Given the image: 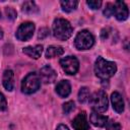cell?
Instances as JSON below:
<instances>
[{
  "label": "cell",
  "instance_id": "cell-18",
  "mask_svg": "<svg viewBox=\"0 0 130 130\" xmlns=\"http://www.w3.org/2000/svg\"><path fill=\"white\" fill-rule=\"evenodd\" d=\"M78 2L77 1H61V7L62 10L65 12H71L74 9H76Z\"/></svg>",
  "mask_w": 130,
  "mask_h": 130
},
{
  "label": "cell",
  "instance_id": "cell-24",
  "mask_svg": "<svg viewBox=\"0 0 130 130\" xmlns=\"http://www.w3.org/2000/svg\"><path fill=\"white\" fill-rule=\"evenodd\" d=\"M106 126H107L108 130H121V125L119 123H116V122L107 123Z\"/></svg>",
  "mask_w": 130,
  "mask_h": 130
},
{
  "label": "cell",
  "instance_id": "cell-11",
  "mask_svg": "<svg viewBox=\"0 0 130 130\" xmlns=\"http://www.w3.org/2000/svg\"><path fill=\"white\" fill-rule=\"evenodd\" d=\"M111 102H112V105H113V109L121 114L123 111H124V101H123V98L122 95L118 92V91H114L111 95Z\"/></svg>",
  "mask_w": 130,
  "mask_h": 130
},
{
  "label": "cell",
  "instance_id": "cell-3",
  "mask_svg": "<svg viewBox=\"0 0 130 130\" xmlns=\"http://www.w3.org/2000/svg\"><path fill=\"white\" fill-rule=\"evenodd\" d=\"M89 105L91 109L96 113H104L108 109V98L104 90L95 91L91 96H89Z\"/></svg>",
  "mask_w": 130,
  "mask_h": 130
},
{
  "label": "cell",
  "instance_id": "cell-25",
  "mask_svg": "<svg viewBox=\"0 0 130 130\" xmlns=\"http://www.w3.org/2000/svg\"><path fill=\"white\" fill-rule=\"evenodd\" d=\"M7 109V102L5 96L0 92V112L1 111H5Z\"/></svg>",
  "mask_w": 130,
  "mask_h": 130
},
{
  "label": "cell",
  "instance_id": "cell-19",
  "mask_svg": "<svg viewBox=\"0 0 130 130\" xmlns=\"http://www.w3.org/2000/svg\"><path fill=\"white\" fill-rule=\"evenodd\" d=\"M89 96H90L89 89L87 87L83 86L79 89V91H78V101H79V103H81V104L86 103L89 100Z\"/></svg>",
  "mask_w": 130,
  "mask_h": 130
},
{
  "label": "cell",
  "instance_id": "cell-2",
  "mask_svg": "<svg viewBox=\"0 0 130 130\" xmlns=\"http://www.w3.org/2000/svg\"><path fill=\"white\" fill-rule=\"evenodd\" d=\"M73 32L70 22L64 18H56L53 22V35L60 41L68 40Z\"/></svg>",
  "mask_w": 130,
  "mask_h": 130
},
{
  "label": "cell",
  "instance_id": "cell-17",
  "mask_svg": "<svg viewBox=\"0 0 130 130\" xmlns=\"http://www.w3.org/2000/svg\"><path fill=\"white\" fill-rule=\"evenodd\" d=\"M22 11L27 14H35L39 12V7L34 1H26L22 5Z\"/></svg>",
  "mask_w": 130,
  "mask_h": 130
},
{
  "label": "cell",
  "instance_id": "cell-28",
  "mask_svg": "<svg viewBox=\"0 0 130 130\" xmlns=\"http://www.w3.org/2000/svg\"><path fill=\"white\" fill-rule=\"evenodd\" d=\"M3 38V30H2V28L0 27V39H2Z\"/></svg>",
  "mask_w": 130,
  "mask_h": 130
},
{
  "label": "cell",
  "instance_id": "cell-4",
  "mask_svg": "<svg viewBox=\"0 0 130 130\" xmlns=\"http://www.w3.org/2000/svg\"><path fill=\"white\" fill-rule=\"evenodd\" d=\"M41 86V79L35 72L28 73L21 81V90L26 94L36 92Z\"/></svg>",
  "mask_w": 130,
  "mask_h": 130
},
{
  "label": "cell",
  "instance_id": "cell-6",
  "mask_svg": "<svg viewBox=\"0 0 130 130\" xmlns=\"http://www.w3.org/2000/svg\"><path fill=\"white\" fill-rule=\"evenodd\" d=\"M60 65L62 69L69 75H73L78 71L79 62L74 56H67L60 60Z\"/></svg>",
  "mask_w": 130,
  "mask_h": 130
},
{
  "label": "cell",
  "instance_id": "cell-5",
  "mask_svg": "<svg viewBox=\"0 0 130 130\" xmlns=\"http://www.w3.org/2000/svg\"><path fill=\"white\" fill-rule=\"evenodd\" d=\"M94 44V38L91 32L86 29L79 31L74 40V45L78 50H87L90 49Z\"/></svg>",
  "mask_w": 130,
  "mask_h": 130
},
{
  "label": "cell",
  "instance_id": "cell-29",
  "mask_svg": "<svg viewBox=\"0 0 130 130\" xmlns=\"http://www.w3.org/2000/svg\"><path fill=\"white\" fill-rule=\"evenodd\" d=\"M0 17H1V13H0Z\"/></svg>",
  "mask_w": 130,
  "mask_h": 130
},
{
  "label": "cell",
  "instance_id": "cell-10",
  "mask_svg": "<svg viewBox=\"0 0 130 130\" xmlns=\"http://www.w3.org/2000/svg\"><path fill=\"white\" fill-rule=\"evenodd\" d=\"M72 127L74 130H88L89 125L86 119V113L82 111L72 121Z\"/></svg>",
  "mask_w": 130,
  "mask_h": 130
},
{
  "label": "cell",
  "instance_id": "cell-23",
  "mask_svg": "<svg viewBox=\"0 0 130 130\" xmlns=\"http://www.w3.org/2000/svg\"><path fill=\"white\" fill-rule=\"evenodd\" d=\"M86 4H87L91 9H99V8L102 6V1H100V0H95V1H93V0H88V1H86Z\"/></svg>",
  "mask_w": 130,
  "mask_h": 130
},
{
  "label": "cell",
  "instance_id": "cell-22",
  "mask_svg": "<svg viewBox=\"0 0 130 130\" xmlns=\"http://www.w3.org/2000/svg\"><path fill=\"white\" fill-rule=\"evenodd\" d=\"M114 13V4L113 3H108L106 5V8L104 9V15L106 17H110L112 16Z\"/></svg>",
  "mask_w": 130,
  "mask_h": 130
},
{
  "label": "cell",
  "instance_id": "cell-8",
  "mask_svg": "<svg viewBox=\"0 0 130 130\" xmlns=\"http://www.w3.org/2000/svg\"><path fill=\"white\" fill-rule=\"evenodd\" d=\"M40 79L44 82V83H52L56 80L57 78V73L56 71L49 65L44 66L41 70H40V74H39Z\"/></svg>",
  "mask_w": 130,
  "mask_h": 130
},
{
  "label": "cell",
  "instance_id": "cell-13",
  "mask_svg": "<svg viewBox=\"0 0 130 130\" xmlns=\"http://www.w3.org/2000/svg\"><path fill=\"white\" fill-rule=\"evenodd\" d=\"M2 80H3V86L5 87V89L8 91H11L14 87V73H13V71L10 69L5 70Z\"/></svg>",
  "mask_w": 130,
  "mask_h": 130
},
{
  "label": "cell",
  "instance_id": "cell-9",
  "mask_svg": "<svg viewBox=\"0 0 130 130\" xmlns=\"http://www.w3.org/2000/svg\"><path fill=\"white\" fill-rule=\"evenodd\" d=\"M113 14L120 21L126 20L129 15V11H128L126 4L122 1H116L114 3V13Z\"/></svg>",
  "mask_w": 130,
  "mask_h": 130
},
{
  "label": "cell",
  "instance_id": "cell-7",
  "mask_svg": "<svg viewBox=\"0 0 130 130\" xmlns=\"http://www.w3.org/2000/svg\"><path fill=\"white\" fill-rule=\"evenodd\" d=\"M34 30H35V24L32 22H29V21L23 22L20 24V26L16 30V34H15L16 39L19 41L25 42L32 37Z\"/></svg>",
  "mask_w": 130,
  "mask_h": 130
},
{
  "label": "cell",
  "instance_id": "cell-27",
  "mask_svg": "<svg viewBox=\"0 0 130 130\" xmlns=\"http://www.w3.org/2000/svg\"><path fill=\"white\" fill-rule=\"evenodd\" d=\"M56 130H69V128L66 126V125H63V124H60Z\"/></svg>",
  "mask_w": 130,
  "mask_h": 130
},
{
  "label": "cell",
  "instance_id": "cell-12",
  "mask_svg": "<svg viewBox=\"0 0 130 130\" xmlns=\"http://www.w3.org/2000/svg\"><path fill=\"white\" fill-rule=\"evenodd\" d=\"M56 92L61 98H66L71 92V85L68 80H61L56 85Z\"/></svg>",
  "mask_w": 130,
  "mask_h": 130
},
{
  "label": "cell",
  "instance_id": "cell-26",
  "mask_svg": "<svg viewBox=\"0 0 130 130\" xmlns=\"http://www.w3.org/2000/svg\"><path fill=\"white\" fill-rule=\"evenodd\" d=\"M48 35H49V29H48L47 27H42V28H40V30H39L38 38H39V39H45Z\"/></svg>",
  "mask_w": 130,
  "mask_h": 130
},
{
  "label": "cell",
  "instance_id": "cell-20",
  "mask_svg": "<svg viewBox=\"0 0 130 130\" xmlns=\"http://www.w3.org/2000/svg\"><path fill=\"white\" fill-rule=\"evenodd\" d=\"M74 109H75V105H74V102H72V101H69V102H66L65 104H63V112H64V114H69Z\"/></svg>",
  "mask_w": 130,
  "mask_h": 130
},
{
  "label": "cell",
  "instance_id": "cell-16",
  "mask_svg": "<svg viewBox=\"0 0 130 130\" xmlns=\"http://www.w3.org/2000/svg\"><path fill=\"white\" fill-rule=\"evenodd\" d=\"M64 53V49L60 46H50L46 51V58H54L61 56Z\"/></svg>",
  "mask_w": 130,
  "mask_h": 130
},
{
  "label": "cell",
  "instance_id": "cell-14",
  "mask_svg": "<svg viewBox=\"0 0 130 130\" xmlns=\"http://www.w3.org/2000/svg\"><path fill=\"white\" fill-rule=\"evenodd\" d=\"M90 122L92 125H94L95 127H105L108 123V117L107 116H103L96 112L91 113L90 118H89Z\"/></svg>",
  "mask_w": 130,
  "mask_h": 130
},
{
  "label": "cell",
  "instance_id": "cell-21",
  "mask_svg": "<svg viewBox=\"0 0 130 130\" xmlns=\"http://www.w3.org/2000/svg\"><path fill=\"white\" fill-rule=\"evenodd\" d=\"M5 14L9 20H14L16 18V11L12 7H6L5 8Z\"/></svg>",
  "mask_w": 130,
  "mask_h": 130
},
{
  "label": "cell",
  "instance_id": "cell-15",
  "mask_svg": "<svg viewBox=\"0 0 130 130\" xmlns=\"http://www.w3.org/2000/svg\"><path fill=\"white\" fill-rule=\"evenodd\" d=\"M22 52L27 55L28 57L30 58H34V59H38L41 57L42 55V52H43V46L42 45H37L35 47H25L23 48Z\"/></svg>",
  "mask_w": 130,
  "mask_h": 130
},
{
  "label": "cell",
  "instance_id": "cell-1",
  "mask_svg": "<svg viewBox=\"0 0 130 130\" xmlns=\"http://www.w3.org/2000/svg\"><path fill=\"white\" fill-rule=\"evenodd\" d=\"M117 71V66L114 62L105 60L103 57H98L94 63V73L101 79L112 77Z\"/></svg>",
  "mask_w": 130,
  "mask_h": 130
}]
</instances>
